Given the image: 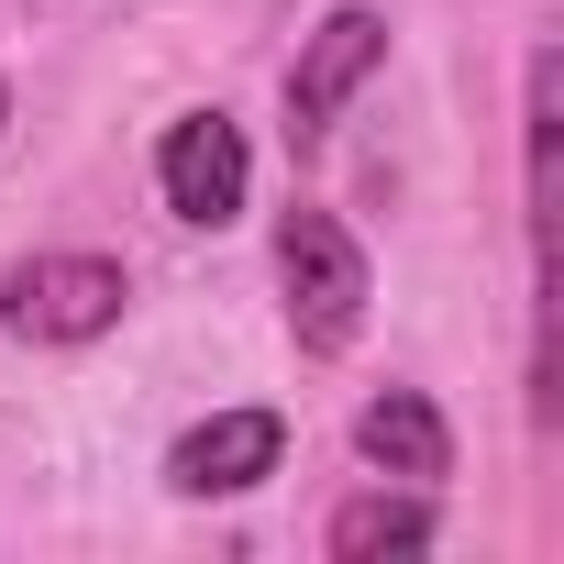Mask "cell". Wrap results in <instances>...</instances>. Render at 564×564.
<instances>
[{
	"label": "cell",
	"instance_id": "1",
	"mask_svg": "<svg viewBox=\"0 0 564 564\" xmlns=\"http://www.w3.org/2000/svg\"><path fill=\"white\" fill-rule=\"evenodd\" d=\"M276 276H289V333L311 355H344L366 333V300H377V276H366V243L333 221V210H289L276 221Z\"/></svg>",
	"mask_w": 564,
	"mask_h": 564
},
{
	"label": "cell",
	"instance_id": "2",
	"mask_svg": "<svg viewBox=\"0 0 564 564\" xmlns=\"http://www.w3.org/2000/svg\"><path fill=\"white\" fill-rule=\"evenodd\" d=\"M133 311V276L111 254H34L0 276V322H12L23 344H89Z\"/></svg>",
	"mask_w": 564,
	"mask_h": 564
},
{
	"label": "cell",
	"instance_id": "3",
	"mask_svg": "<svg viewBox=\"0 0 564 564\" xmlns=\"http://www.w3.org/2000/svg\"><path fill=\"white\" fill-rule=\"evenodd\" d=\"M155 188H166V210L177 221H232L243 210V188H254V144H243V122H221V111H188V122H166V144H155Z\"/></svg>",
	"mask_w": 564,
	"mask_h": 564
},
{
	"label": "cell",
	"instance_id": "4",
	"mask_svg": "<svg viewBox=\"0 0 564 564\" xmlns=\"http://www.w3.org/2000/svg\"><path fill=\"white\" fill-rule=\"evenodd\" d=\"M377 67H388V23H377V12H333V23L300 45V67H289V133L322 144V133L344 122V100H355Z\"/></svg>",
	"mask_w": 564,
	"mask_h": 564
},
{
	"label": "cell",
	"instance_id": "5",
	"mask_svg": "<svg viewBox=\"0 0 564 564\" xmlns=\"http://www.w3.org/2000/svg\"><path fill=\"white\" fill-rule=\"evenodd\" d=\"M276 454H289V421H276V410H210L199 432H177L166 487L177 498H243V487L276 476Z\"/></svg>",
	"mask_w": 564,
	"mask_h": 564
},
{
	"label": "cell",
	"instance_id": "6",
	"mask_svg": "<svg viewBox=\"0 0 564 564\" xmlns=\"http://www.w3.org/2000/svg\"><path fill=\"white\" fill-rule=\"evenodd\" d=\"M355 454H366L377 476H410V487L454 476V432H443V410H432L421 388H388V399H366V410H355Z\"/></svg>",
	"mask_w": 564,
	"mask_h": 564
},
{
	"label": "cell",
	"instance_id": "7",
	"mask_svg": "<svg viewBox=\"0 0 564 564\" xmlns=\"http://www.w3.org/2000/svg\"><path fill=\"white\" fill-rule=\"evenodd\" d=\"M432 531H443L432 498H388V487H377V498H355V509L333 520V553H344V564H366V553H432Z\"/></svg>",
	"mask_w": 564,
	"mask_h": 564
},
{
	"label": "cell",
	"instance_id": "8",
	"mask_svg": "<svg viewBox=\"0 0 564 564\" xmlns=\"http://www.w3.org/2000/svg\"><path fill=\"white\" fill-rule=\"evenodd\" d=\"M0 133H12V89H0Z\"/></svg>",
	"mask_w": 564,
	"mask_h": 564
}]
</instances>
